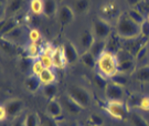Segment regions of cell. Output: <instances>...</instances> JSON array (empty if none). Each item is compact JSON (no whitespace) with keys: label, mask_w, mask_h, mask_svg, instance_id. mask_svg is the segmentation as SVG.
Instances as JSON below:
<instances>
[{"label":"cell","mask_w":149,"mask_h":126,"mask_svg":"<svg viewBox=\"0 0 149 126\" xmlns=\"http://www.w3.org/2000/svg\"><path fill=\"white\" fill-rule=\"evenodd\" d=\"M96 71L107 80L115 76L118 73V60L116 54L105 50L96 60Z\"/></svg>","instance_id":"obj_1"},{"label":"cell","mask_w":149,"mask_h":126,"mask_svg":"<svg viewBox=\"0 0 149 126\" xmlns=\"http://www.w3.org/2000/svg\"><path fill=\"white\" fill-rule=\"evenodd\" d=\"M115 32L123 40H130L140 37V26L132 21L126 12H123L115 23Z\"/></svg>","instance_id":"obj_2"},{"label":"cell","mask_w":149,"mask_h":126,"mask_svg":"<svg viewBox=\"0 0 149 126\" xmlns=\"http://www.w3.org/2000/svg\"><path fill=\"white\" fill-rule=\"evenodd\" d=\"M66 94L69 95L74 102H76L79 105H81L83 108L90 107L91 104H92V95L88 92V90H86L83 86L72 85L68 89Z\"/></svg>","instance_id":"obj_3"},{"label":"cell","mask_w":149,"mask_h":126,"mask_svg":"<svg viewBox=\"0 0 149 126\" xmlns=\"http://www.w3.org/2000/svg\"><path fill=\"white\" fill-rule=\"evenodd\" d=\"M104 110L108 113V115L116 121H124L128 116V108L124 102L118 101H106L104 105Z\"/></svg>","instance_id":"obj_4"},{"label":"cell","mask_w":149,"mask_h":126,"mask_svg":"<svg viewBox=\"0 0 149 126\" xmlns=\"http://www.w3.org/2000/svg\"><path fill=\"white\" fill-rule=\"evenodd\" d=\"M91 29H92L96 40H107L113 33L112 23L104 20L101 17H97L94 19Z\"/></svg>","instance_id":"obj_5"},{"label":"cell","mask_w":149,"mask_h":126,"mask_svg":"<svg viewBox=\"0 0 149 126\" xmlns=\"http://www.w3.org/2000/svg\"><path fill=\"white\" fill-rule=\"evenodd\" d=\"M101 18H103L104 20L108 21L109 23H112V21L114 20L115 23L118 20V18L120 17L123 12H120L119 6L116 1H106L103 2V5L101 6Z\"/></svg>","instance_id":"obj_6"},{"label":"cell","mask_w":149,"mask_h":126,"mask_svg":"<svg viewBox=\"0 0 149 126\" xmlns=\"http://www.w3.org/2000/svg\"><path fill=\"white\" fill-rule=\"evenodd\" d=\"M104 95L106 101H118L124 102L126 99V92L124 86H120L118 84H115L113 82H108L106 89L104 91Z\"/></svg>","instance_id":"obj_7"},{"label":"cell","mask_w":149,"mask_h":126,"mask_svg":"<svg viewBox=\"0 0 149 126\" xmlns=\"http://www.w3.org/2000/svg\"><path fill=\"white\" fill-rule=\"evenodd\" d=\"M62 50H63V54L64 57H65L66 63L69 65H73V64H75L80 60V51H79L77 47L75 46L73 42L66 41L62 46Z\"/></svg>","instance_id":"obj_8"},{"label":"cell","mask_w":149,"mask_h":126,"mask_svg":"<svg viewBox=\"0 0 149 126\" xmlns=\"http://www.w3.org/2000/svg\"><path fill=\"white\" fill-rule=\"evenodd\" d=\"M59 100H60V102H61L62 106H63L64 112H65L66 114H69V115H71V116H77L82 113L83 107H82L81 105L77 104L76 102H74L68 94L62 95Z\"/></svg>","instance_id":"obj_9"},{"label":"cell","mask_w":149,"mask_h":126,"mask_svg":"<svg viewBox=\"0 0 149 126\" xmlns=\"http://www.w3.org/2000/svg\"><path fill=\"white\" fill-rule=\"evenodd\" d=\"M8 116L11 120H15L18 116H20L22 114V110L24 108V103L22 102L20 99H12V100L7 101L6 103H3Z\"/></svg>","instance_id":"obj_10"},{"label":"cell","mask_w":149,"mask_h":126,"mask_svg":"<svg viewBox=\"0 0 149 126\" xmlns=\"http://www.w3.org/2000/svg\"><path fill=\"white\" fill-rule=\"evenodd\" d=\"M95 40L96 39L93 34L92 29H85V30L82 31V33L80 34V38H79V48L83 52H87L91 50V48L94 44Z\"/></svg>","instance_id":"obj_11"},{"label":"cell","mask_w":149,"mask_h":126,"mask_svg":"<svg viewBox=\"0 0 149 126\" xmlns=\"http://www.w3.org/2000/svg\"><path fill=\"white\" fill-rule=\"evenodd\" d=\"M75 18V12L70 6H62L59 8L58 12V20L62 27H66L71 24Z\"/></svg>","instance_id":"obj_12"},{"label":"cell","mask_w":149,"mask_h":126,"mask_svg":"<svg viewBox=\"0 0 149 126\" xmlns=\"http://www.w3.org/2000/svg\"><path fill=\"white\" fill-rule=\"evenodd\" d=\"M63 112V106L61 104L60 100L53 99V100H50L48 102V104H47V114L49 116H51L52 118L58 120L60 117H62Z\"/></svg>","instance_id":"obj_13"},{"label":"cell","mask_w":149,"mask_h":126,"mask_svg":"<svg viewBox=\"0 0 149 126\" xmlns=\"http://www.w3.org/2000/svg\"><path fill=\"white\" fill-rule=\"evenodd\" d=\"M137 70V62L135 59H128L118 62V73L125 74L130 76Z\"/></svg>","instance_id":"obj_14"},{"label":"cell","mask_w":149,"mask_h":126,"mask_svg":"<svg viewBox=\"0 0 149 126\" xmlns=\"http://www.w3.org/2000/svg\"><path fill=\"white\" fill-rule=\"evenodd\" d=\"M123 47V39L118 36L116 32H113L109 38L106 40V50L113 53H116L122 49Z\"/></svg>","instance_id":"obj_15"},{"label":"cell","mask_w":149,"mask_h":126,"mask_svg":"<svg viewBox=\"0 0 149 126\" xmlns=\"http://www.w3.org/2000/svg\"><path fill=\"white\" fill-rule=\"evenodd\" d=\"M26 37V30L22 26H18L16 29H13L11 32H9L7 36L5 37H1L5 40H8V41L12 42L15 44H18L19 42H21Z\"/></svg>","instance_id":"obj_16"},{"label":"cell","mask_w":149,"mask_h":126,"mask_svg":"<svg viewBox=\"0 0 149 126\" xmlns=\"http://www.w3.org/2000/svg\"><path fill=\"white\" fill-rule=\"evenodd\" d=\"M52 58H53V68L59 69V70H63L68 63L65 60V57L63 54V50L62 47H56L54 48L53 52H52Z\"/></svg>","instance_id":"obj_17"},{"label":"cell","mask_w":149,"mask_h":126,"mask_svg":"<svg viewBox=\"0 0 149 126\" xmlns=\"http://www.w3.org/2000/svg\"><path fill=\"white\" fill-rule=\"evenodd\" d=\"M54 50V47L52 46H47L43 48L42 53L40 54L39 60L42 62V64L47 69H54L53 68V58H52V52Z\"/></svg>","instance_id":"obj_18"},{"label":"cell","mask_w":149,"mask_h":126,"mask_svg":"<svg viewBox=\"0 0 149 126\" xmlns=\"http://www.w3.org/2000/svg\"><path fill=\"white\" fill-rule=\"evenodd\" d=\"M18 26H20V23L16 17H8L6 20L1 22V28H0L1 37L7 36L9 32H11L13 29H16Z\"/></svg>","instance_id":"obj_19"},{"label":"cell","mask_w":149,"mask_h":126,"mask_svg":"<svg viewBox=\"0 0 149 126\" xmlns=\"http://www.w3.org/2000/svg\"><path fill=\"white\" fill-rule=\"evenodd\" d=\"M24 86L31 93H36L38 90L42 89V84H41L40 78L37 76V75H34V74H29L26 78V80H24Z\"/></svg>","instance_id":"obj_20"},{"label":"cell","mask_w":149,"mask_h":126,"mask_svg":"<svg viewBox=\"0 0 149 126\" xmlns=\"http://www.w3.org/2000/svg\"><path fill=\"white\" fill-rule=\"evenodd\" d=\"M127 118L132 126H149L148 121L137 111H129Z\"/></svg>","instance_id":"obj_21"},{"label":"cell","mask_w":149,"mask_h":126,"mask_svg":"<svg viewBox=\"0 0 149 126\" xmlns=\"http://www.w3.org/2000/svg\"><path fill=\"white\" fill-rule=\"evenodd\" d=\"M91 8V0H74L73 5H72V9L74 10L75 15H85L88 12Z\"/></svg>","instance_id":"obj_22"},{"label":"cell","mask_w":149,"mask_h":126,"mask_svg":"<svg viewBox=\"0 0 149 126\" xmlns=\"http://www.w3.org/2000/svg\"><path fill=\"white\" fill-rule=\"evenodd\" d=\"M24 0H9L6 6V15L8 17H13L22 9Z\"/></svg>","instance_id":"obj_23"},{"label":"cell","mask_w":149,"mask_h":126,"mask_svg":"<svg viewBox=\"0 0 149 126\" xmlns=\"http://www.w3.org/2000/svg\"><path fill=\"white\" fill-rule=\"evenodd\" d=\"M59 12V7H58V0H44V10H43V16L47 18H52Z\"/></svg>","instance_id":"obj_24"},{"label":"cell","mask_w":149,"mask_h":126,"mask_svg":"<svg viewBox=\"0 0 149 126\" xmlns=\"http://www.w3.org/2000/svg\"><path fill=\"white\" fill-rule=\"evenodd\" d=\"M39 78H40L42 86L43 85H48V84L56 83V81H58V76H56V73H55L53 69H45Z\"/></svg>","instance_id":"obj_25"},{"label":"cell","mask_w":149,"mask_h":126,"mask_svg":"<svg viewBox=\"0 0 149 126\" xmlns=\"http://www.w3.org/2000/svg\"><path fill=\"white\" fill-rule=\"evenodd\" d=\"M96 60H97V59H96L90 51L83 52L80 57L81 63H82L85 68L90 69V70H94V69H96Z\"/></svg>","instance_id":"obj_26"},{"label":"cell","mask_w":149,"mask_h":126,"mask_svg":"<svg viewBox=\"0 0 149 126\" xmlns=\"http://www.w3.org/2000/svg\"><path fill=\"white\" fill-rule=\"evenodd\" d=\"M126 15L128 16V18L132 21H134L135 23H137L139 26H141L146 21V17L137 9V8H129L127 11H125Z\"/></svg>","instance_id":"obj_27"},{"label":"cell","mask_w":149,"mask_h":126,"mask_svg":"<svg viewBox=\"0 0 149 126\" xmlns=\"http://www.w3.org/2000/svg\"><path fill=\"white\" fill-rule=\"evenodd\" d=\"M135 79L141 82V83H147L149 82V64L148 65H141L138 66L136 72L134 73Z\"/></svg>","instance_id":"obj_28"},{"label":"cell","mask_w":149,"mask_h":126,"mask_svg":"<svg viewBox=\"0 0 149 126\" xmlns=\"http://www.w3.org/2000/svg\"><path fill=\"white\" fill-rule=\"evenodd\" d=\"M29 9L33 16H42L44 10V0H30Z\"/></svg>","instance_id":"obj_29"},{"label":"cell","mask_w":149,"mask_h":126,"mask_svg":"<svg viewBox=\"0 0 149 126\" xmlns=\"http://www.w3.org/2000/svg\"><path fill=\"white\" fill-rule=\"evenodd\" d=\"M41 90H42L43 95H44L49 101L55 99L56 95H58V93H59V86H58V84L56 83L43 85Z\"/></svg>","instance_id":"obj_30"},{"label":"cell","mask_w":149,"mask_h":126,"mask_svg":"<svg viewBox=\"0 0 149 126\" xmlns=\"http://www.w3.org/2000/svg\"><path fill=\"white\" fill-rule=\"evenodd\" d=\"M1 50L8 57H15L18 53V51H17V44L8 41V40H5V39H1Z\"/></svg>","instance_id":"obj_31"},{"label":"cell","mask_w":149,"mask_h":126,"mask_svg":"<svg viewBox=\"0 0 149 126\" xmlns=\"http://www.w3.org/2000/svg\"><path fill=\"white\" fill-rule=\"evenodd\" d=\"M42 51H43V47H41L39 43H36V42H30L27 46L28 55L30 58L33 59V60L39 59V57L42 53Z\"/></svg>","instance_id":"obj_32"},{"label":"cell","mask_w":149,"mask_h":126,"mask_svg":"<svg viewBox=\"0 0 149 126\" xmlns=\"http://www.w3.org/2000/svg\"><path fill=\"white\" fill-rule=\"evenodd\" d=\"M105 50H106V40H95L94 44L91 48L90 52L97 59Z\"/></svg>","instance_id":"obj_33"},{"label":"cell","mask_w":149,"mask_h":126,"mask_svg":"<svg viewBox=\"0 0 149 126\" xmlns=\"http://www.w3.org/2000/svg\"><path fill=\"white\" fill-rule=\"evenodd\" d=\"M24 126H41L40 115L36 112H28L24 117Z\"/></svg>","instance_id":"obj_34"},{"label":"cell","mask_w":149,"mask_h":126,"mask_svg":"<svg viewBox=\"0 0 149 126\" xmlns=\"http://www.w3.org/2000/svg\"><path fill=\"white\" fill-rule=\"evenodd\" d=\"M148 57H149V42L146 46H144V47L141 48V50L135 57V60H136L137 64H140V66L141 65H148V63L146 62Z\"/></svg>","instance_id":"obj_35"},{"label":"cell","mask_w":149,"mask_h":126,"mask_svg":"<svg viewBox=\"0 0 149 126\" xmlns=\"http://www.w3.org/2000/svg\"><path fill=\"white\" fill-rule=\"evenodd\" d=\"M87 122H88L90 126H104L105 125L104 116L101 115L100 113H92V114H90Z\"/></svg>","instance_id":"obj_36"},{"label":"cell","mask_w":149,"mask_h":126,"mask_svg":"<svg viewBox=\"0 0 149 126\" xmlns=\"http://www.w3.org/2000/svg\"><path fill=\"white\" fill-rule=\"evenodd\" d=\"M93 84L97 90L100 91H105L107 84H108V81L107 79H105L104 76H102L101 74H95L94 78H93Z\"/></svg>","instance_id":"obj_37"},{"label":"cell","mask_w":149,"mask_h":126,"mask_svg":"<svg viewBox=\"0 0 149 126\" xmlns=\"http://www.w3.org/2000/svg\"><path fill=\"white\" fill-rule=\"evenodd\" d=\"M33 61H34V60H33L32 58H30L29 55H27L26 58H22L21 60H20V63H19V65H20V69H21L22 72L31 74V69H32Z\"/></svg>","instance_id":"obj_38"},{"label":"cell","mask_w":149,"mask_h":126,"mask_svg":"<svg viewBox=\"0 0 149 126\" xmlns=\"http://www.w3.org/2000/svg\"><path fill=\"white\" fill-rule=\"evenodd\" d=\"M45 66L42 64V62L37 59V60H34L33 61V64H32V69H31V74H34V75H37V76H40L41 74L43 73V71L45 70Z\"/></svg>","instance_id":"obj_39"},{"label":"cell","mask_w":149,"mask_h":126,"mask_svg":"<svg viewBox=\"0 0 149 126\" xmlns=\"http://www.w3.org/2000/svg\"><path fill=\"white\" fill-rule=\"evenodd\" d=\"M128 80H129V76L128 75H125V74L122 73H117L115 76H113L111 79V82L115 84H118L120 86H125L126 84L128 83Z\"/></svg>","instance_id":"obj_40"},{"label":"cell","mask_w":149,"mask_h":126,"mask_svg":"<svg viewBox=\"0 0 149 126\" xmlns=\"http://www.w3.org/2000/svg\"><path fill=\"white\" fill-rule=\"evenodd\" d=\"M41 118V126H59V122L55 118H52L48 114H42L40 115Z\"/></svg>","instance_id":"obj_41"},{"label":"cell","mask_w":149,"mask_h":126,"mask_svg":"<svg viewBox=\"0 0 149 126\" xmlns=\"http://www.w3.org/2000/svg\"><path fill=\"white\" fill-rule=\"evenodd\" d=\"M28 39L30 42H36V43H39V41L41 40V33L40 31L36 29V28H32L29 30L28 32Z\"/></svg>","instance_id":"obj_42"},{"label":"cell","mask_w":149,"mask_h":126,"mask_svg":"<svg viewBox=\"0 0 149 126\" xmlns=\"http://www.w3.org/2000/svg\"><path fill=\"white\" fill-rule=\"evenodd\" d=\"M140 36L146 40H149V22L147 20L140 26Z\"/></svg>","instance_id":"obj_43"},{"label":"cell","mask_w":149,"mask_h":126,"mask_svg":"<svg viewBox=\"0 0 149 126\" xmlns=\"http://www.w3.org/2000/svg\"><path fill=\"white\" fill-rule=\"evenodd\" d=\"M138 108H140V110H143V111H146V112H149V97L148 96H145V97H141V99H140Z\"/></svg>","instance_id":"obj_44"},{"label":"cell","mask_w":149,"mask_h":126,"mask_svg":"<svg viewBox=\"0 0 149 126\" xmlns=\"http://www.w3.org/2000/svg\"><path fill=\"white\" fill-rule=\"evenodd\" d=\"M24 117H26V114H21L20 116H18L13 120L10 126H24Z\"/></svg>","instance_id":"obj_45"},{"label":"cell","mask_w":149,"mask_h":126,"mask_svg":"<svg viewBox=\"0 0 149 126\" xmlns=\"http://www.w3.org/2000/svg\"><path fill=\"white\" fill-rule=\"evenodd\" d=\"M9 118V116H8V113H7V110H6L5 105L2 104L1 105V107H0V120L1 122L3 123L5 121H7Z\"/></svg>","instance_id":"obj_46"},{"label":"cell","mask_w":149,"mask_h":126,"mask_svg":"<svg viewBox=\"0 0 149 126\" xmlns=\"http://www.w3.org/2000/svg\"><path fill=\"white\" fill-rule=\"evenodd\" d=\"M144 0H126V4L129 6V8H137Z\"/></svg>","instance_id":"obj_47"},{"label":"cell","mask_w":149,"mask_h":126,"mask_svg":"<svg viewBox=\"0 0 149 126\" xmlns=\"http://www.w3.org/2000/svg\"><path fill=\"white\" fill-rule=\"evenodd\" d=\"M59 126H72L69 122H66L65 120H62L61 122H59Z\"/></svg>","instance_id":"obj_48"},{"label":"cell","mask_w":149,"mask_h":126,"mask_svg":"<svg viewBox=\"0 0 149 126\" xmlns=\"http://www.w3.org/2000/svg\"><path fill=\"white\" fill-rule=\"evenodd\" d=\"M146 20H147L149 22V15H147V17H146Z\"/></svg>","instance_id":"obj_49"},{"label":"cell","mask_w":149,"mask_h":126,"mask_svg":"<svg viewBox=\"0 0 149 126\" xmlns=\"http://www.w3.org/2000/svg\"><path fill=\"white\" fill-rule=\"evenodd\" d=\"M58 1H62V0H58Z\"/></svg>","instance_id":"obj_50"}]
</instances>
